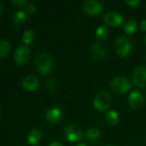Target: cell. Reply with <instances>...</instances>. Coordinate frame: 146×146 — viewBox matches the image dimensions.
<instances>
[{"instance_id":"603a6c76","label":"cell","mask_w":146,"mask_h":146,"mask_svg":"<svg viewBox=\"0 0 146 146\" xmlns=\"http://www.w3.org/2000/svg\"><path fill=\"white\" fill-rule=\"evenodd\" d=\"M11 3H13L15 6H23L25 4H27L26 0H12Z\"/></svg>"},{"instance_id":"7c38bea8","label":"cell","mask_w":146,"mask_h":146,"mask_svg":"<svg viewBox=\"0 0 146 146\" xmlns=\"http://www.w3.org/2000/svg\"><path fill=\"white\" fill-rule=\"evenodd\" d=\"M39 85L38 79L34 75H27L22 80V86L27 91H34Z\"/></svg>"},{"instance_id":"3957f363","label":"cell","mask_w":146,"mask_h":146,"mask_svg":"<svg viewBox=\"0 0 146 146\" xmlns=\"http://www.w3.org/2000/svg\"><path fill=\"white\" fill-rule=\"evenodd\" d=\"M131 50V41L127 36H120L115 40V51L120 56H125Z\"/></svg>"},{"instance_id":"30bf717a","label":"cell","mask_w":146,"mask_h":146,"mask_svg":"<svg viewBox=\"0 0 146 146\" xmlns=\"http://www.w3.org/2000/svg\"><path fill=\"white\" fill-rule=\"evenodd\" d=\"M91 51L93 56L96 58H104L107 56V54H108L106 46L98 41L94 42L92 44L91 47Z\"/></svg>"},{"instance_id":"d6986e66","label":"cell","mask_w":146,"mask_h":146,"mask_svg":"<svg viewBox=\"0 0 146 146\" xmlns=\"http://www.w3.org/2000/svg\"><path fill=\"white\" fill-rule=\"evenodd\" d=\"M136 27H137V22H136V21L133 20V19L128 20V21L126 22L125 26H124L125 32H126L127 33H129V34L134 33L135 30H136Z\"/></svg>"},{"instance_id":"6da1fadb","label":"cell","mask_w":146,"mask_h":146,"mask_svg":"<svg viewBox=\"0 0 146 146\" xmlns=\"http://www.w3.org/2000/svg\"><path fill=\"white\" fill-rule=\"evenodd\" d=\"M36 67L39 73L45 74L49 73L52 67V58L48 53H40L37 56L35 60Z\"/></svg>"},{"instance_id":"277c9868","label":"cell","mask_w":146,"mask_h":146,"mask_svg":"<svg viewBox=\"0 0 146 146\" xmlns=\"http://www.w3.org/2000/svg\"><path fill=\"white\" fill-rule=\"evenodd\" d=\"M111 89L118 93H126L130 89V83L129 81L121 76H118L114 78L110 82Z\"/></svg>"},{"instance_id":"ac0fdd59","label":"cell","mask_w":146,"mask_h":146,"mask_svg":"<svg viewBox=\"0 0 146 146\" xmlns=\"http://www.w3.org/2000/svg\"><path fill=\"white\" fill-rule=\"evenodd\" d=\"M100 134H101L100 131L96 127H92V128L88 129L87 132H86L87 139H90V140H93V141L98 139L99 137H100Z\"/></svg>"},{"instance_id":"9a60e30c","label":"cell","mask_w":146,"mask_h":146,"mask_svg":"<svg viewBox=\"0 0 146 146\" xmlns=\"http://www.w3.org/2000/svg\"><path fill=\"white\" fill-rule=\"evenodd\" d=\"M26 18H27V15H26L25 12L22 10H19L15 14V15L13 17V22L16 27H20L24 24Z\"/></svg>"},{"instance_id":"4316f807","label":"cell","mask_w":146,"mask_h":146,"mask_svg":"<svg viewBox=\"0 0 146 146\" xmlns=\"http://www.w3.org/2000/svg\"><path fill=\"white\" fill-rule=\"evenodd\" d=\"M141 28L144 30V31H146V19L145 20H143L142 21H141Z\"/></svg>"},{"instance_id":"52a82bcc","label":"cell","mask_w":146,"mask_h":146,"mask_svg":"<svg viewBox=\"0 0 146 146\" xmlns=\"http://www.w3.org/2000/svg\"><path fill=\"white\" fill-rule=\"evenodd\" d=\"M65 136L69 141H78L83 138V132L75 125H68L65 128Z\"/></svg>"},{"instance_id":"5b68a950","label":"cell","mask_w":146,"mask_h":146,"mask_svg":"<svg viewBox=\"0 0 146 146\" xmlns=\"http://www.w3.org/2000/svg\"><path fill=\"white\" fill-rule=\"evenodd\" d=\"M83 9L88 15H98L103 9V5L99 1L87 0L83 3Z\"/></svg>"},{"instance_id":"cb8c5ba5","label":"cell","mask_w":146,"mask_h":146,"mask_svg":"<svg viewBox=\"0 0 146 146\" xmlns=\"http://www.w3.org/2000/svg\"><path fill=\"white\" fill-rule=\"evenodd\" d=\"M27 11H28L29 13L33 14V13H34V12L36 11V7H35V5H33V3H27Z\"/></svg>"},{"instance_id":"ffe728a7","label":"cell","mask_w":146,"mask_h":146,"mask_svg":"<svg viewBox=\"0 0 146 146\" xmlns=\"http://www.w3.org/2000/svg\"><path fill=\"white\" fill-rule=\"evenodd\" d=\"M34 38V33L33 30H27L22 36V40L26 44H29Z\"/></svg>"},{"instance_id":"2e32d148","label":"cell","mask_w":146,"mask_h":146,"mask_svg":"<svg viewBox=\"0 0 146 146\" xmlns=\"http://www.w3.org/2000/svg\"><path fill=\"white\" fill-rule=\"evenodd\" d=\"M106 121L111 124V125H116L118 124L119 121H120V117H119V114L114 110H110L106 114Z\"/></svg>"},{"instance_id":"8992f818","label":"cell","mask_w":146,"mask_h":146,"mask_svg":"<svg viewBox=\"0 0 146 146\" xmlns=\"http://www.w3.org/2000/svg\"><path fill=\"white\" fill-rule=\"evenodd\" d=\"M133 80L139 87L146 86V68L140 66L134 69L133 73Z\"/></svg>"},{"instance_id":"83f0119b","label":"cell","mask_w":146,"mask_h":146,"mask_svg":"<svg viewBox=\"0 0 146 146\" xmlns=\"http://www.w3.org/2000/svg\"><path fill=\"white\" fill-rule=\"evenodd\" d=\"M78 146H87V145H84V144H80V145H79Z\"/></svg>"},{"instance_id":"9c48e42d","label":"cell","mask_w":146,"mask_h":146,"mask_svg":"<svg viewBox=\"0 0 146 146\" xmlns=\"http://www.w3.org/2000/svg\"><path fill=\"white\" fill-rule=\"evenodd\" d=\"M30 56V50L26 46H20L16 49L14 58L17 64H23L27 62V60L29 58Z\"/></svg>"},{"instance_id":"44dd1931","label":"cell","mask_w":146,"mask_h":146,"mask_svg":"<svg viewBox=\"0 0 146 146\" xmlns=\"http://www.w3.org/2000/svg\"><path fill=\"white\" fill-rule=\"evenodd\" d=\"M96 34H97V36H98L99 38H101V39L106 38L107 35H108V30H107L106 27L104 26V25H100V26L97 28V30H96Z\"/></svg>"},{"instance_id":"d4e9b609","label":"cell","mask_w":146,"mask_h":146,"mask_svg":"<svg viewBox=\"0 0 146 146\" xmlns=\"http://www.w3.org/2000/svg\"><path fill=\"white\" fill-rule=\"evenodd\" d=\"M140 3L139 0H127V3L132 7H136Z\"/></svg>"},{"instance_id":"7402d4cb","label":"cell","mask_w":146,"mask_h":146,"mask_svg":"<svg viewBox=\"0 0 146 146\" xmlns=\"http://www.w3.org/2000/svg\"><path fill=\"white\" fill-rule=\"evenodd\" d=\"M46 86L50 91H55L56 88V82L54 79L50 78L46 80Z\"/></svg>"},{"instance_id":"f546056e","label":"cell","mask_w":146,"mask_h":146,"mask_svg":"<svg viewBox=\"0 0 146 146\" xmlns=\"http://www.w3.org/2000/svg\"><path fill=\"white\" fill-rule=\"evenodd\" d=\"M145 43H146V37H145Z\"/></svg>"},{"instance_id":"4fadbf2b","label":"cell","mask_w":146,"mask_h":146,"mask_svg":"<svg viewBox=\"0 0 146 146\" xmlns=\"http://www.w3.org/2000/svg\"><path fill=\"white\" fill-rule=\"evenodd\" d=\"M62 116V111L58 108H50L45 113V117L48 121L51 123L57 122Z\"/></svg>"},{"instance_id":"ba28073f","label":"cell","mask_w":146,"mask_h":146,"mask_svg":"<svg viewBox=\"0 0 146 146\" xmlns=\"http://www.w3.org/2000/svg\"><path fill=\"white\" fill-rule=\"evenodd\" d=\"M104 20V22L106 24H108L109 26L115 27V26H119L122 23L123 17L121 16V14H119L117 12L110 11V12L105 14Z\"/></svg>"},{"instance_id":"484cf974","label":"cell","mask_w":146,"mask_h":146,"mask_svg":"<svg viewBox=\"0 0 146 146\" xmlns=\"http://www.w3.org/2000/svg\"><path fill=\"white\" fill-rule=\"evenodd\" d=\"M49 146H63L60 142L58 141H52L50 142V144L49 145Z\"/></svg>"},{"instance_id":"8fae6325","label":"cell","mask_w":146,"mask_h":146,"mask_svg":"<svg viewBox=\"0 0 146 146\" xmlns=\"http://www.w3.org/2000/svg\"><path fill=\"white\" fill-rule=\"evenodd\" d=\"M144 96L141 92H138V91H134L133 92H131V94L128 97V102L131 107L134 108V109H138L139 107H141L144 104Z\"/></svg>"},{"instance_id":"5bb4252c","label":"cell","mask_w":146,"mask_h":146,"mask_svg":"<svg viewBox=\"0 0 146 146\" xmlns=\"http://www.w3.org/2000/svg\"><path fill=\"white\" fill-rule=\"evenodd\" d=\"M27 140L29 142V144H31L32 145H36L39 143V141L41 140V133L38 129L34 128L33 129L27 137Z\"/></svg>"},{"instance_id":"e0dca14e","label":"cell","mask_w":146,"mask_h":146,"mask_svg":"<svg viewBox=\"0 0 146 146\" xmlns=\"http://www.w3.org/2000/svg\"><path fill=\"white\" fill-rule=\"evenodd\" d=\"M10 50V44L7 39H2L0 41V56H6Z\"/></svg>"},{"instance_id":"7a4b0ae2","label":"cell","mask_w":146,"mask_h":146,"mask_svg":"<svg viewBox=\"0 0 146 146\" xmlns=\"http://www.w3.org/2000/svg\"><path fill=\"white\" fill-rule=\"evenodd\" d=\"M111 103V96L109 92L102 91L98 92L93 101L94 107L98 110H105Z\"/></svg>"},{"instance_id":"f1b7e54d","label":"cell","mask_w":146,"mask_h":146,"mask_svg":"<svg viewBox=\"0 0 146 146\" xmlns=\"http://www.w3.org/2000/svg\"><path fill=\"white\" fill-rule=\"evenodd\" d=\"M104 146H114V145H104Z\"/></svg>"}]
</instances>
